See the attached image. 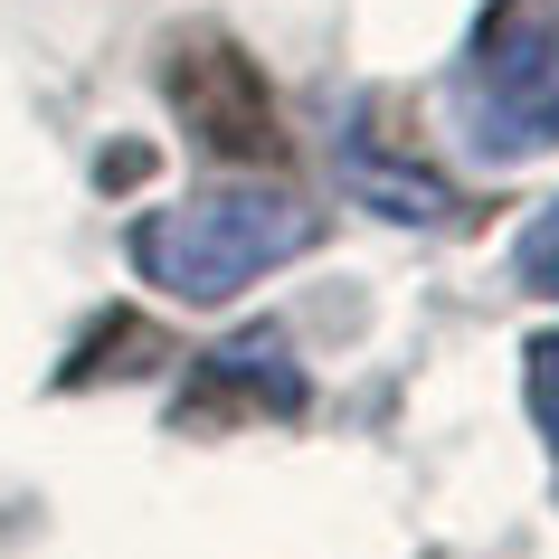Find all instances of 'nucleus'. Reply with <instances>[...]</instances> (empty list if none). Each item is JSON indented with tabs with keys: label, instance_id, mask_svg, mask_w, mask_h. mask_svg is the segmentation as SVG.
Listing matches in <instances>:
<instances>
[{
	"label": "nucleus",
	"instance_id": "obj_1",
	"mask_svg": "<svg viewBox=\"0 0 559 559\" xmlns=\"http://www.w3.org/2000/svg\"><path fill=\"white\" fill-rule=\"evenodd\" d=\"M313 209L295 190H265V180H218V190H190V200L152 209L133 228V265L143 285H162L171 304H228L247 295L257 275L295 265L313 247Z\"/></svg>",
	"mask_w": 559,
	"mask_h": 559
},
{
	"label": "nucleus",
	"instance_id": "obj_2",
	"mask_svg": "<svg viewBox=\"0 0 559 559\" xmlns=\"http://www.w3.org/2000/svg\"><path fill=\"white\" fill-rule=\"evenodd\" d=\"M465 143L484 162H522L559 143V20L502 38L484 58V76L465 86Z\"/></svg>",
	"mask_w": 559,
	"mask_h": 559
},
{
	"label": "nucleus",
	"instance_id": "obj_3",
	"mask_svg": "<svg viewBox=\"0 0 559 559\" xmlns=\"http://www.w3.org/2000/svg\"><path fill=\"white\" fill-rule=\"evenodd\" d=\"M512 265H522V285L559 295V200H550V209H540V218L522 228V257H512Z\"/></svg>",
	"mask_w": 559,
	"mask_h": 559
},
{
	"label": "nucleus",
	"instance_id": "obj_4",
	"mask_svg": "<svg viewBox=\"0 0 559 559\" xmlns=\"http://www.w3.org/2000/svg\"><path fill=\"white\" fill-rule=\"evenodd\" d=\"M550 370H559V352H550Z\"/></svg>",
	"mask_w": 559,
	"mask_h": 559
}]
</instances>
